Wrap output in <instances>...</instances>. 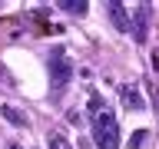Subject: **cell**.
I'll return each instance as SVG.
<instances>
[{
  "instance_id": "5b68a950",
  "label": "cell",
  "mask_w": 159,
  "mask_h": 149,
  "mask_svg": "<svg viewBox=\"0 0 159 149\" xmlns=\"http://www.w3.org/2000/svg\"><path fill=\"white\" fill-rule=\"evenodd\" d=\"M119 99H123L126 109H143V106H146V103H143V93H139L136 86H123V89H119Z\"/></svg>"
},
{
  "instance_id": "52a82bcc",
  "label": "cell",
  "mask_w": 159,
  "mask_h": 149,
  "mask_svg": "<svg viewBox=\"0 0 159 149\" xmlns=\"http://www.w3.org/2000/svg\"><path fill=\"white\" fill-rule=\"evenodd\" d=\"M60 7L70 10V13H86L89 3H86V0H60Z\"/></svg>"
},
{
  "instance_id": "7c38bea8",
  "label": "cell",
  "mask_w": 159,
  "mask_h": 149,
  "mask_svg": "<svg viewBox=\"0 0 159 149\" xmlns=\"http://www.w3.org/2000/svg\"><path fill=\"white\" fill-rule=\"evenodd\" d=\"M10 149H20V146H17V142H10Z\"/></svg>"
},
{
  "instance_id": "6da1fadb",
  "label": "cell",
  "mask_w": 159,
  "mask_h": 149,
  "mask_svg": "<svg viewBox=\"0 0 159 149\" xmlns=\"http://www.w3.org/2000/svg\"><path fill=\"white\" fill-rule=\"evenodd\" d=\"M93 142L99 149H119V123L113 113H99L93 119Z\"/></svg>"
},
{
  "instance_id": "277c9868",
  "label": "cell",
  "mask_w": 159,
  "mask_h": 149,
  "mask_svg": "<svg viewBox=\"0 0 159 149\" xmlns=\"http://www.w3.org/2000/svg\"><path fill=\"white\" fill-rule=\"evenodd\" d=\"M106 13H109V20H113V27H116V30H129L133 20H129L126 7H123L119 0H109V3H106Z\"/></svg>"
},
{
  "instance_id": "8fae6325",
  "label": "cell",
  "mask_w": 159,
  "mask_h": 149,
  "mask_svg": "<svg viewBox=\"0 0 159 149\" xmlns=\"http://www.w3.org/2000/svg\"><path fill=\"white\" fill-rule=\"evenodd\" d=\"M146 89H149V99H152V109H156V116H159V86L149 79V83H146Z\"/></svg>"
},
{
  "instance_id": "ba28073f",
  "label": "cell",
  "mask_w": 159,
  "mask_h": 149,
  "mask_svg": "<svg viewBox=\"0 0 159 149\" xmlns=\"http://www.w3.org/2000/svg\"><path fill=\"white\" fill-rule=\"evenodd\" d=\"M50 149H73V146H70V139L63 133H50Z\"/></svg>"
},
{
  "instance_id": "7a4b0ae2",
  "label": "cell",
  "mask_w": 159,
  "mask_h": 149,
  "mask_svg": "<svg viewBox=\"0 0 159 149\" xmlns=\"http://www.w3.org/2000/svg\"><path fill=\"white\" fill-rule=\"evenodd\" d=\"M70 76H73V63L66 60V50L53 47L50 50V86H53V93H63Z\"/></svg>"
},
{
  "instance_id": "3957f363",
  "label": "cell",
  "mask_w": 159,
  "mask_h": 149,
  "mask_svg": "<svg viewBox=\"0 0 159 149\" xmlns=\"http://www.w3.org/2000/svg\"><path fill=\"white\" fill-rule=\"evenodd\" d=\"M149 23H152V7H149V3H139L136 13H133V23H129L136 43H146L149 40Z\"/></svg>"
},
{
  "instance_id": "30bf717a",
  "label": "cell",
  "mask_w": 159,
  "mask_h": 149,
  "mask_svg": "<svg viewBox=\"0 0 159 149\" xmlns=\"http://www.w3.org/2000/svg\"><path fill=\"white\" fill-rule=\"evenodd\" d=\"M146 139H149V133H146V129H136V133L129 136V149H139L143 142H146Z\"/></svg>"
},
{
  "instance_id": "9c48e42d",
  "label": "cell",
  "mask_w": 159,
  "mask_h": 149,
  "mask_svg": "<svg viewBox=\"0 0 159 149\" xmlns=\"http://www.w3.org/2000/svg\"><path fill=\"white\" fill-rule=\"evenodd\" d=\"M89 113H93V119H96L99 113H106V109H103V96H99V93H93V96H89Z\"/></svg>"
},
{
  "instance_id": "8992f818",
  "label": "cell",
  "mask_w": 159,
  "mask_h": 149,
  "mask_svg": "<svg viewBox=\"0 0 159 149\" xmlns=\"http://www.w3.org/2000/svg\"><path fill=\"white\" fill-rule=\"evenodd\" d=\"M0 116L7 119L10 126H27V116H23L17 106H10V103H3V106H0Z\"/></svg>"
}]
</instances>
